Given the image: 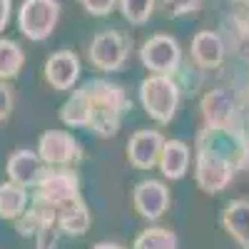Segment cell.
I'll return each instance as SVG.
<instances>
[{
  "mask_svg": "<svg viewBox=\"0 0 249 249\" xmlns=\"http://www.w3.org/2000/svg\"><path fill=\"white\" fill-rule=\"evenodd\" d=\"M132 40L120 30H102L88 45V60L100 72H120L130 57Z\"/></svg>",
  "mask_w": 249,
  "mask_h": 249,
  "instance_id": "277c9868",
  "label": "cell"
},
{
  "mask_svg": "<svg viewBox=\"0 0 249 249\" xmlns=\"http://www.w3.org/2000/svg\"><path fill=\"white\" fill-rule=\"evenodd\" d=\"M88 100V110H90V124L88 132L97 137H115L122 127V117L124 112L132 110V100L120 82L97 77L88 80L85 85H80Z\"/></svg>",
  "mask_w": 249,
  "mask_h": 249,
  "instance_id": "7a4b0ae2",
  "label": "cell"
},
{
  "mask_svg": "<svg viewBox=\"0 0 249 249\" xmlns=\"http://www.w3.org/2000/svg\"><path fill=\"white\" fill-rule=\"evenodd\" d=\"M90 224H92V214L88 210V202L82 199V195L57 207V230L65 237L88 234Z\"/></svg>",
  "mask_w": 249,
  "mask_h": 249,
  "instance_id": "e0dca14e",
  "label": "cell"
},
{
  "mask_svg": "<svg viewBox=\"0 0 249 249\" xmlns=\"http://www.w3.org/2000/svg\"><path fill=\"white\" fill-rule=\"evenodd\" d=\"M249 150L234 127H202L195 147V179L207 195L222 192L244 164Z\"/></svg>",
  "mask_w": 249,
  "mask_h": 249,
  "instance_id": "6da1fadb",
  "label": "cell"
},
{
  "mask_svg": "<svg viewBox=\"0 0 249 249\" xmlns=\"http://www.w3.org/2000/svg\"><path fill=\"white\" fill-rule=\"evenodd\" d=\"M60 122L68 130H88L90 124V110H88V100L82 88H75L70 97L60 105Z\"/></svg>",
  "mask_w": 249,
  "mask_h": 249,
  "instance_id": "ffe728a7",
  "label": "cell"
},
{
  "mask_svg": "<svg viewBox=\"0 0 249 249\" xmlns=\"http://www.w3.org/2000/svg\"><path fill=\"white\" fill-rule=\"evenodd\" d=\"M30 204V190L13 179L0 182V219L15 222L23 217V212Z\"/></svg>",
  "mask_w": 249,
  "mask_h": 249,
  "instance_id": "d6986e66",
  "label": "cell"
},
{
  "mask_svg": "<svg viewBox=\"0 0 249 249\" xmlns=\"http://www.w3.org/2000/svg\"><path fill=\"white\" fill-rule=\"evenodd\" d=\"M35 150L48 167H75L85 157L80 140L70 130H45Z\"/></svg>",
  "mask_w": 249,
  "mask_h": 249,
  "instance_id": "8992f818",
  "label": "cell"
},
{
  "mask_svg": "<svg viewBox=\"0 0 249 249\" xmlns=\"http://www.w3.org/2000/svg\"><path fill=\"white\" fill-rule=\"evenodd\" d=\"M140 105L150 120L157 124H170L182 102V85L177 75H157L150 72L137 88Z\"/></svg>",
  "mask_w": 249,
  "mask_h": 249,
  "instance_id": "3957f363",
  "label": "cell"
},
{
  "mask_svg": "<svg viewBox=\"0 0 249 249\" xmlns=\"http://www.w3.org/2000/svg\"><path fill=\"white\" fill-rule=\"evenodd\" d=\"M170 204H172V195H170V187L164 184L162 179H142L135 184L132 190V207L135 212L147 219V222H160L164 214L170 212Z\"/></svg>",
  "mask_w": 249,
  "mask_h": 249,
  "instance_id": "9c48e42d",
  "label": "cell"
},
{
  "mask_svg": "<svg viewBox=\"0 0 249 249\" xmlns=\"http://www.w3.org/2000/svg\"><path fill=\"white\" fill-rule=\"evenodd\" d=\"M10 10H13V0H0V33L10 23Z\"/></svg>",
  "mask_w": 249,
  "mask_h": 249,
  "instance_id": "83f0119b",
  "label": "cell"
},
{
  "mask_svg": "<svg viewBox=\"0 0 249 249\" xmlns=\"http://www.w3.org/2000/svg\"><path fill=\"white\" fill-rule=\"evenodd\" d=\"M179 239L177 234L170 230V227H162V224H152L147 230H142L135 242L132 249H177Z\"/></svg>",
  "mask_w": 249,
  "mask_h": 249,
  "instance_id": "7402d4cb",
  "label": "cell"
},
{
  "mask_svg": "<svg viewBox=\"0 0 249 249\" xmlns=\"http://www.w3.org/2000/svg\"><path fill=\"white\" fill-rule=\"evenodd\" d=\"M25 68V50L10 37H0V80H15Z\"/></svg>",
  "mask_w": 249,
  "mask_h": 249,
  "instance_id": "44dd1931",
  "label": "cell"
},
{
  "mask_svg": "<svg viewBox=\"0 0 249 249\" xmlns=\"http://www.w3.org/2000/svg\"><path fill=\"white\" fill-rule=\"evenodd\" d=\"M92 249H127V247H122L117 242H97V244H92Z\"/></svg>",
  "mask_w": 249,
  "mask_h": 249,
  "instance_id": "f1b7e54d",
  "label": "cell"
},
{
  "mask_svg": "<svg viewBox=\"0 0 249 249\" xmlns=\"http://www.w3.org/2000/svg\"><path fill=\"white\" fill-rule=\"evenodd\" d=\"M33 192L45 197L55 207L65 204L75 197H80V175L72 167H43Z\"/></svg>",
  "mask_w": 249,
  "mask_h": 249,
  "instance_id": "ba28073f",
  "label": "cell"
},
{
  "mask_svg": "<svg viewBox=\"0 0 249 249\" xmlns=\"http://www.w3.org/2000/svg\"><path fill=\"white\" fill-rule=\"evenodd\" d=\"M167 5V13L175 15V18H182V15H190L199 8V0H164Z\"/></svg>",
  "mask_w": 249,
  "mask_h": 249,
  "instance_id": "4316f807",
  "label": "cell"
},
{
  "mask_svg": "<svg viewBox=\"0 0 249 249\" xmlns=\"http://www.w3.org/2000/svg\"><path fill=\"white\" fill-rule=\"evenodd\" d=\"M190 162H192V150L190 144L182 140H164V147L160 152L157 170L162 172L164 179L177 182L190 172Z\"/></svg>",
  "mask_w": 249,
  "mask_h": 249,
  "instance_id": "9a60e30c",
  "label": "cell"
},
{
  "mask_svg": "<svg viewBox=\"0 0 249 249\" xmlns=\"http://www.w3.org/2000/svg\"><path fill=\"white\" fill-rule=\"evenodd\" d=\"M57 20H60L57 0H23V5L18 10V30L33 43H43L55 33Z\"/></svg>",
  "mask_w": 249,
  "mask_h": 249,
  "instance_id": "5b68a950",
  "label": "cell"
},
{
  "mask_svg": "<svg viewBox=\"0 0 249 249\" xmlns=\"http://www.w3.org/2000/svg\"><path fill=\"white\" fill-rule=\"evenodd\" d=\"M117 5L130 25H144L152 18L157 0H117Z\"/></svg>",
  "mask_w": 249,
  "mask_h": 249,
  "instance_id": "603a6c76",
  "label": "cell"
},
{
  "mask_svg": "<svg viewBox=\"0 0 249 249\" xmlns=\"http://www.w3.org/2000/svg\"><path fill=\"white\" fill-rule=\"evenodd\" d=\"M43 167L45 164L40 160L37 150H15L5 162V175H8V179L33 190L40 172H43Z\"/></svg>",
  "mask_w": 249,
  "mask_h": 249,
  "instance_id": "2e32d148",
  "label": "cell"
},
{
  "mask_svg": "<svg viewBox=\"0 0 249 249\" xmlns=\"http://www.w3.org/2000/svg\"><path fill=\"white\" fill-rule=\"evenodd\" d=\"M13 105H15L13 90L5 80H0V122H5L13 115Z\"/></svg>",
  "mask_w": 249,
  "mask_h": 249,
  "instance_id": "484cf974",
  "label": "cell"
},
{
  "mask_svg": "<svg viewBox=\"0 0 249 249\" xmlns=\"http://www.w3.org/2000/svg\"><path fill=\"white\" fill-rule=\"evenodd\" d=\"M162 147L164 135L160 130H137L127 140V162L135 170H155Z\"/></svg>",
  "mask_w": 249,
  "mask_h": 249,
  "instance_id": "8fae6325",
  "label": "cell"
},
{
  "mask_svg": "<svg viewBox=\"0 0 249 249\" xmlns=\"http://www.w3.org/2000/svg\"><path fill=\"white\" fill-rule=\"evenodd\" d=\"M80 5L85 8V13H90L95 18H105L115 10L117 0H80Z\"/></svg>",
  "mask_w": 249,
  "mask_h": 249,
  "instance_id": "d4e9b609",
  "label": "cell"
},
{
  "mask_svg": "<svg viewBox=\"0 0 249 249\" xmlns=\"http://www.w3.org/2000/svg\"><path fill=\"white\" fill-rule=\"evenodd\" d=\"M60 237H62V232L57 230V224H55V227H48V230L37 232L33 237V244H35V249H57Z\"/></svg>",
  "mask_w": 249,
  "mask_h": 249,
  "instance_id": "cb8c5ba5",
  "label": "cell"
},
{
  "mask_svg": "<svg viewBox=\"0 0 249 249\" xmlns=\"http://www.w3.org/2000/svg\"><path fill=\"white\" fill-rule=\"evenodd\" d=\"M140 62L157 75H177L182 68V48L172 35L157 33L140 45Z\"/></svg>",
  "mask_w": 249,
  "mask_h": 249,
  "instance_id": "52a82bcc",
  "label": "cell"
},
{
  "mask_svg": "<svg viewBox=\"0 0 249 249\" xmlns=\"http://www.w3.org/2000/svg\"><path fill=\"white\" fill-rule=\"evenodd\" d=\"M80 75H82V65L72 50H57L45 60V82L57 92L75 90Z\"/></svg>",
  "mask_w": 249,
  "mask_h": 249,
  "instance_id": "30bf717a",
  "label": "cell"
},
{
  "mask_svg": "<svg viewBox=\"0 0 249 249\" xmlns=\"http://www.w3.org/2000/svg\"><path fill=\"white\" fill-rule=\"evenodd\" d=\"M222 227L242 249H249V199H232L224 204Z\"/></svg>",
  "mask_w": 249,
  "mask_h": 249,
  "instance_id": "ac0fdd59",
  "label": "cell"
},
{
  "mask_svg": "<svg viewBox=\"0 0 249 249\" xmlns=\"http://www.w3.org/2000/svg\"><path fill=\"white\" fill-rule=\"evenodd\" d=\"M55 224H57V207L53 202H48L45 197L33 192L28 210L23 212L20 219H15V230H18L20 237L33 239L37 232L48 230V227H55Z\"/></svg>",
  "mask_w": 249,
  "mask_h": 249,
  "instance_id": "4fadbf2b",
  "label": "cell"
},
{
  "mask_svg": "<svg viewBox=\"0 0 249 249\" xmlns=\"http://www.w3.org/2000/svg\"><path fill=\"white\" fill-rule=\"evenodd\" d=\"M199 112L204 120V127H232L237 115L234 95L227 88H214L204 92L199 100Z\"/></svg>",
  "mask_w": 249,
  "mask_h": 249,
  "instance_id": "7c38bea8",
  "label": "cell"
},
{
  "mask_svg": "<svg viewBox=\"0 0 249 249\" xmlns=\"http://www.w3.org/2000/svg\"><path fill=\"white\" fill-rule=\"evenodd\" d=\"M224 53H227L224 40L214 30H202L192 37L190 57H192V65L199 70H217L224 62Z\"/></svg>",
  "mask_w": 249,
  "mask_h": 249,
  "instance_id": "5bb4252c",
  "label": "cell"
}]
</instances>
